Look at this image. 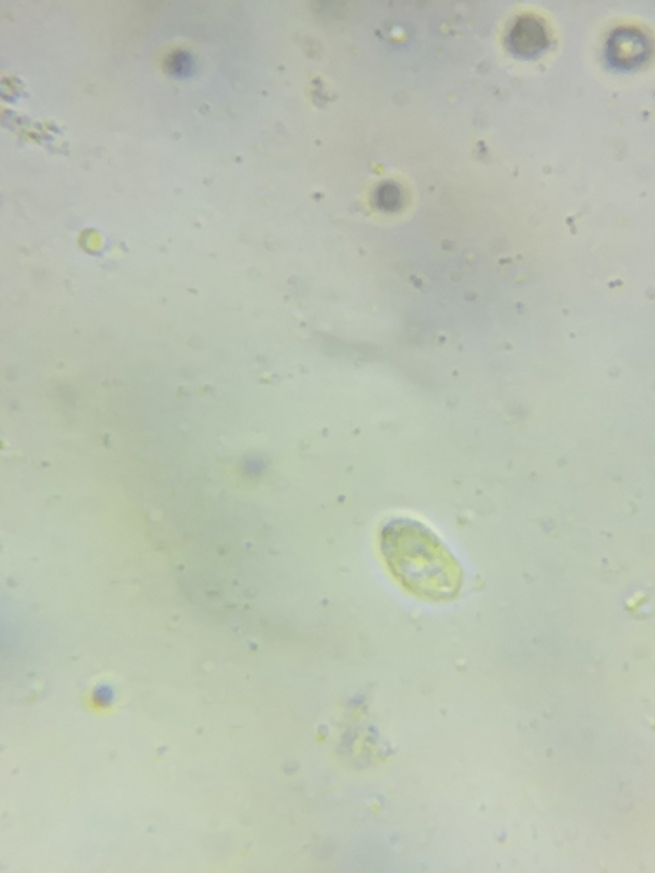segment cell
<instances>
[{"label":"cell","mask_w":655,"mask_h":873,"mask_svg":"<svg viewBox=\"0 0 655 873\" xmlns=\"http://www.w3.org/2000/svg\"><path fill=\"white\" fill-rule=\"evenodd\" d=\"M647 55H649V42L636 30H619L608 42L610 62L619 65L622 69L645 62Z\"/></svg>","instance_id":"cell-3"},{"label":"cell","mask_w":655,"mask_h":873,"mask_svg":"<svg viewBox=\"0 0 655 873\" xmlns=\"http://www.w3.org/2000/svg\"><path fill=\"white\" fill-rule=\"evenodd\" d=\"M383 559L402 587L420 598L448 601L462 589V570L435 533L413 519H390L380 535Z\"/></svg>","instance_id":"cell-1"},{"label":"cell","mask_w":655,"mask_h":873,"mask_svg":"<svg viewBox=\"0 0 655 873\" xmlns=\"http://www.w3.org/2000/svg\"><path fill=\"white\" fill-rule=\"evenodd\" d=\"M374 201H376V207L383 210V212H395L400 207V203H402V193H400L399 187L395 186V184L387 182V184H381L376 189Z\"/></svg>","instance_id":"cell-4"},{"label":"cell","mask_w":655,"mask_h":873,"mask_svg":"<svg viewBox=\"0 0 655 873\" xmlns=\"http://www.w3.org/2000/svg\"><path fill=\"white\" fill-rule=\"evenodd\" d=\"M509 46L514 55L533 58L549 46V35L544 25L535 18H519L509 34Z\"/></svg>","instance_id":"cell-2"}]
</instances>
